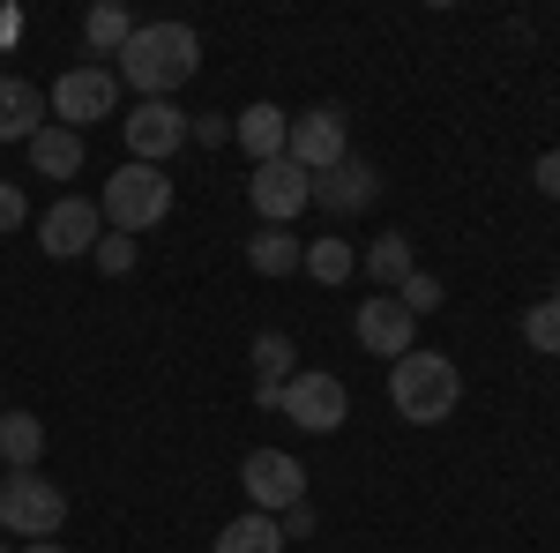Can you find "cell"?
Returning <instances> with one entry per match:
<instances>
[{
	"label": "cell",
	"mask_w": 560,
	"mask_h": 553,
	"mask_svg": "<svg viewBox=\"0 0 560 553\" xmlns=\"http://www.w3.org/2000/svg\"><path fill=\"white\" fill-rule=\"evenodd\" d=\"M202 68V38L187 23H135V38L120 45V83H135L142 97H165Z\"/></svg>",
	"instance_id": "6da1fadb"
},
{
	"label": "cell",
	"mask_w": 560,
	"mask_h": 553,
	"mask_svg": "<svg viewBox=\"0 0 560 553\" xmlns=\"http://www.w3.org/2000/svg\"><path fill=\"white\" fill-rule=\"evenodd\" d=\"M456 396H464V375H456V359H441V352H404V359L388 367V404L411 426H441L456 412Z\"/></svg>",
	"instance_id": "7a4b0ae2"
},
{
	"label": "cell",
	"mask_w": 560,
	"mask_h": 553,
	"mask_svg": "<svg viewBox=\"0 0 560 553\" xmlns=\"http://www.w3.org/2000/svg\"><path fill=\"white\" fill-rule=\"evenodd\" d=\"M97 217H113V232H150V224H165L173 217V180L158 165H120L113 180H105V195H97Z\"/></svg>",
	"instance_id": "3957f363"
},
{
	"label": "cell",
	"mask_w": 560,
	"mask_h": 553,
	"mask_svg": "<svg viewBox=\"0 0 560 553\" xmlns=\"http://www.w3.org/2000/svg\"><path fill=\"white\" fill-rule=\"evenodd\" d=\"M60 523H68L60 479H38V471L0 479V531H8V539H52Z\"/></svg>",
	"instance_id": "277c9868"
},
{
	"label": "cell",
	"mask_w": 560,
	"mask_h": 553,
	"mask_svg": "<svg viewBox=\"0 0 560 553\" xmlns=\"http://www.w3.org/2000/svg\"><path fill=\"white\" fill-rule=\"evenodd\" d=\"M113 105H120V76L97 68V60L68 68V76L52 83V97H45V113H52L60 128H75V135H83L90 120H113Z\"/></svg>",
	"instance_id": "5b68a950"
},
{
	"label": "cell",
	"mask_w": 560,
	"mask_h": 553,
	"mask_svg": "<svg viewBox=\"0 0 560 553\" xmlns=\"http://www.w3.org/2000/svg\"><path fill=\"white\" fill-rule=\"evenodd\" d=\"M240 486H247V502H255L261 516H284V509L306 502V471H300V457H284V449H247Z\"/></svg>",
	"instance_id": "8992f818"
},
{
	"label": "cell",
	"mask_w": 560,
	"mask_h": 553,
	"mask_svg": "<svg viewBox=\"0 0 560 553\" xmlns=\"http://www.w3.org/2000/svg\"><path fill=\"white\" fill-rule=\"evenodd\" d=\"M284 158L314 180V172H329V165H345L351 158V142H345V113L337 105H314V113H300L292 120V142H284Z\"/></svg>",
	"instance_id": "52a82bcc"
},
{
	"label": "cell",
	"mask_w": 560,
	"mask_h": 553,
	"mask_svg": "<svg viewBox=\"0 0 560 553\" xmlns=\"http://www.w3.org/2000/svg\"><path fill=\"white\" fill-rule=\"evenodd\" d=\"M247 203H255L261 224H292V217L314 203V180H306L292 158H269V165H255V180H247Z\"/></svg>",
	"instance_id": "ba28073f"
},
{
	"label": "cell",
	"mask_w": 560,
	"mask_h": 553,
	"mask_svg": "<svg viewBox=\"0 0 560 553\" xmlns=\"http://www.w3.org/2000/svg\"><path fill=\"white\" fill-rule=\"evenodd\" d=\"M277 412H284V419H300L306 434H337V426L351 419V396H345V382H337V375H292Z\"/></svg>",
	"instance_id": "9c48e42d"
},
{
	"label": "cell",
	"mask_w": 560,
	"mask_h": 553,
	"mask_svg": "<svg viewBox=\"0 0 560 553\" xmlns=\"http://www.w3.org/2000/svg\"><path fill=\"white\" fill-rule=\"evenodd\" d=\"M359 344L374 352V359H404V352H419V314L404 307L396 292H382V299H359Z\"/></svg>",
	"instance_id": "30bf717a"
},
{
	"label": "cell",
	"mask_w": 560,
	"mask_h": 553,
	"mask_svg": "<svg viewBox=\"0 0 560 553\" xmlns=\"http://www.w3.org/2000/svg\"><path fill=\"white\" fill-rule=\"evenodd\" d=\"M97 224H105V217H97V203H83V195H60V203L38 217V247H45L52 262L90 255V247H97Z\"/></svg>",
	"instance_id": "8fae6325"
},
{
	"label": "cell",
	"mask_w": 560,
	"mask_h": 553,
	"mask_svg": "<svg viewBox=\"0 0 560 553\" xmlns=\"http://www.w3.org/2000/svg\"><path fill=\"white\" fill-rule=\"evenodd\" d=\"M179 142H187V120H179L173 97H142V105L128 113V150H135V165H158V158H173Z\"/></svg>",
	"instance_id": "7c38bea8"
},
{
	"label": "cell",
	"mask_w": 560,
	"mask_h": 553,
	"mask_svg": "<svg viewBox=\"0 0 560 553\" xmlns=\"http://www.w3.org/2000/svg\"><path fill=\"white\" fill-rule=\"evenodd\" d=\"M374 195H382V172L359 165V158H345V165H329V172H314V203H322V210H337V217L366 210Z\"/></svg>",
	"instance_id": "4fadbf2b"
},
{
	"label": "cell",
	"mask_w": 560,
	"mask_h": 553,
	"mask_svg": "<svg viewBox=\"0 0 560 553\" xmlns=\"http://www.w3.org/2000/svg\"><path fill=\"white\" fill-rule=\"evenodd\" d=\"M255 404L261 412H277V404H284V382H292V375H300V352H292V337H284V330H261L255 337Z\"/></svg>",
	"instance_id": "5bb4252c"
},
{
	"label": "cell",
	"mask_w": 560,
	"mask_h": 553,
	"mask_svg": "<svg viewBox=\"0 0 560 553\" xmlns=\"http://www.w3.org/2000/svg\"><path fill=\"white\" fill-rule=\"evenodd\" d=\"M45 128V90L23 76H0V142H31Z\"/></svg>",
	"instance_id": "9a60e30c"
},
{
	"label": "cell",
	"mask_w": 560,
	"mask_h": 553,
	"mask_svg": "<svg viewBox=\"0 0 560 553\" xmlns=\"http://www.w3.org/2000/svg\"><path fill=\"white\" fill-rule=\"evenodd\" d=\"M232 135H240V150H247L255 165H269V158H284V142H292V113H284V105H247Z\"/></svg>",
	"instance_id": "2e32d148"
},
{
	"label": "cell",
	"mask_w": 560,
	"mask_h": 553,
	"mask_svg": "<svg viewBox=\"0 0 560 553\" xmlns=\"http://www.w3.org/2000/svg\"><path fill=\"white\" fill-rule=\"evenodd\" d=\"M23 150H31V165H38L45 180H75V172H83V135L60 128V120H45V128L31 135Z\"/></svg>",
	"instance_id": "e0dca14e"
},
{
	"label": "cell",
	"mask_w": 560,
	"mask_h": 553,
	"mask_svg": "<svg viewBox=\"0 0 560 553\" xmlns=\"http://www.w3.org/2000/svg\"><path fill=\"white\" fill-rule=\"evenodd\" d=\"M247 262H255L261 277H292V269L306 262V247H300V232H292V224H261L255 240H247Z\"/></svg>",
	"instance_id": "ac0fdd59"
},
{
	"label": "cell",
	"mask_w": 560,
	"mask_h": 553,
	"mask_svg": "<svg viewBox=\"0 0 560 553\" xmlns=\"http://www.w3.org/2000/svg\"><path fill=\"white\" fill-rule=\"evenodd\" d=\"M210 553H284V531H277V516L247 509V516H232V523L217 531Z\"/></svg>",
	"instance_id": "d6986e66"
},
{
	"label": "cell",
	"mask_w": 560,
	"mask_h": 553,
	"mask_svg": "<svg viewBox=\"0 0 560 553\" xmlns=\"http://www.w3.org/2000/svg\"><path fill=\"white\" fill-rule=\"evenodd\" d=\"M38 449H45V426L31 412H0V464L38 471Z\"/></svg>",
	"instance_id": "ffe728a7"
},
{
	"label": "cell",
	"mask_w": 560,
	"mask_h": 553,
	"mask_svg": "<svg viewBox=\"0 0 560 553\" xmlns=\"http://www.w3.org/2000/svg\"><path fill=\"white\" fill-rule=\"evenodd\" d=\"M83 38H90V53H120V45L135 38L128 8H120V0H97V8L83 15Z\"/></svg>",
	"instance_id": "44dd1931"
},
{
	"label": "cell",
	"mask_w": 560,
	"mask_h": 553,
	"mask_svg": "<svg viewBox=\"0 0 560 553\" xmlns=\"http://www.w3.org/2000/svg\"><path fill=\"white\" fill-rule=\"evenodd\" d=\"M411 269H419V262H411V240H404V232H388V240H374V247H366V277H374V285H388V292H396Z\"/></svg>",
	"instance_id": "7402d4cb"
},
{
	"label": "cell",
	"mask_w": 560,
	"mask_h": 553,
	"mask_svg": "<svg viewBox=\"0 0 560 553\" xmlns=\"http://www.w3.org/2000/svg\"><path fill=\"white\" fill-rule=\"evenodd\" d=\"M306 277H314V285H345L351 277V240H314V247H306Z\"/></svg>",
	"instance_id": "603a6c76"
},
{
	"label": "cell",
	"mask_w": 560,
	"mask_h": 553,
	"mask_svg": "<svg viewBox=\"0 0 560 553\" xmlns=\"http://www.w3.org/2000/svg\"><path fill=\"white\" fill-rule=\"evenodd\" d=\"M523 337L538 344V352H560V299H538V307L523 314Z\"/></svg>",
	"instance_id": "cb8c5ba5"
},
{
	"label": "cell",
	"mask_w": 560,
	"mask_h": 553,
	"mask_svg": "<svg viewBox=\"0 0 560 553\" xmlns=\"http://www.w3.org/2000/svg\"><path fill=\"white\" fill-rule=\"evenodd\" d=\"M396 299H404V307H411V314H433V307H441V277H433V269H411V277H404V285H396Z\"/></svg>",
	"instance_id": "d4e9b609"
},
{
	"label": "cell",
	"mask_w": 560,
	"mask_h": 553,
	"mask_svg": "<svg viewBox=\"0 0 560 553\" xmlns=\"http://www.w3.org/2000/svg\"><path fill=\"white\" fill-rule=\"evenodd\" d=\"M90 255H97L105 277H128V269H135V240H128V232H97V247H90Z\"/></svg>",
	"instance_id": "484cf974"
},
{
	"label": "cell",
	"mask_w": 560,
	"mask_h": 553,
	"mask_svg": "<svg viewBox=\"0 0 560 553\" xmlns=\"http://www.w3.org/2000/svg\"><path fill=\"white\" fill-rule=\"evenodd\" d=\"M277 531H284V546L306 539V531H314V509H306V502H300V509H284V516H277Z\"/></svg>",
	"instance_id": "4316f807"
},
{
	"label": "cell",
	"mask_w": 560,
	"mask_h": 553,
	"mask_svg": "<svg viewBox=\"0 0 560 553\" xmlns=\"http://www.w3.org/2000/svg\"><path fill=\"white\" fill-rule=\"evenodd\" d=\"M530 180H538V195H553V203H560V150H546V158H538V172H530Z\"/></svg>",
	"instance_id": "83f0119b"
},
{
	"label": "cell",
	"mask_w": 560,
	"mask_h": 553,
	"mask_svg": "<svg viewBox=\"0 0 560 553\" xmlns=\"http://www.w3.org/2000/svg\"><path fill=\"white\" fill-rule=\"evenodd\" d=\"M15 224H23V187L0 180V232H15Z\"/></svg>",
	"instance_id": "f1b7e54d"
},
{
	"label": "cell",
	"mask_w": 560,
	"mask_h": 553,
	"mask_svg": "<svg viewBox=\"0 0 560 553\" xmlns=\"http://www.w3.org/2000/svg\"><path fill=\"white\" fill-rule=\"evenodd\" d=\"M187 135H202V142H224V135H232V128H224L217 113H202V120H195V128H187Z\"/></svg>",
	"instance_id": "f546056e"
},
{
	"label": "cell",
	"mask_w": 560,
	"mask_h": 553,
	"mask_svg": "<svg viewBox=\"0 0 560 553\" xmlns=\"http://www.w3.org/2000/svg\"><path fill=\"white\" fill-rule=\"evenodd\" d=\"M23 553H60V546H52V539H31V546H23Z\"/></svg>",
	"instance_id": "4dcf8cb0"
},
{
	"label": "cell",
	"mask_w": 560,
	"mask_h": 553,
	"mask_svg": "<svg viewBox=\"0 0 560 553\" xmlns=\"http://www.w3.org/2000/svg\"><path fill=\"white\" fill-rule=\"evenodd\" d=\"M0 553H8V546H0Z\"/></svg>",
	"instance_id": "1f68e13d"
}]
</instances>
